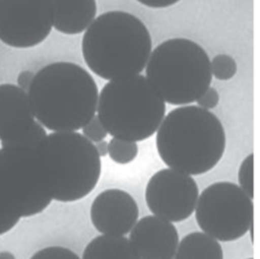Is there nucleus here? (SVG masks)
<instances>
[{"label": "nucleus", "instance_id": "nucleus-19", "mask_svg": "<svg viewBox=\"0 0 260 259\" xmlns=\"http://www.w3.org/2000/svg\"><path fill=\"white\" fill-rule=\"evenodd\" d=\"M212 75L219 81H229L235 76L237 64L231 55L218 54L211 62Z\"/></svg>", "mask_w": 260, "mask_h": 259}, {"label": "nucleus", "instance_id": "nucleus-30", "mask_svg": "<svg viewBox=\"0 0 260 259\" xmlns=\"http://www.w3.org/2000/svg\"><path fill=\"white\" fill-rule=\"evenodd\" d=\"M171 259H174V258H171Z\"/></svg>", "mask_w": 260, "mask_h": 259}, {"label": "nucleus", "instance_id": "nucleus-8", "mask_svg": "<svg viewBox=\"0 0 260 259\" xmlns=\"http://www.w3.org/2000/svg\"><path fill=\"white\" fill-rule=\"evenodd\" d=\"M253 202L232 182L213 183L199 196L195 218L205 234L218 242L242 238L253 223Z\"/></svg>", "mask_w": 260, "mask_h": 259}, {"label": "nucleus", "instance_id": "nucleus-16", "mask_svg": "<svg viewBox=\"0 0 260 259\" xmlns=\"http://www.w3.org/2000/svg\"><path fill=\"white\" fill-rule=\"evenodd\" d=\"M174 259H224V251L215 238L193 232L179 242Z\"/></svg>", "mask_w": 260, "mask_h": 259}, {"label": "nucleus", "instance_id": "nucleus-5", "mask_svg": "<svg viewBox=\"0 0 260 259\" xmlns=\"http://www.w3.org/2000/svg\"><path fill=\"white\" fill-rule=\"evenodd\" d=\"M99 119L114 138L144 141L158 131L166 103L142 75L109 81L97 104Z\"/></svg>", "mask_w": 260, "mask_h": 259}, {"label": "nucleus", "instance_id": "nucleus-29", "mask_svg": "<svg viewBox=\"0 0 260 259\" xmlns=\"http://www.w3.org/2000/svg\"><path fill=\"white\" fill-rule=\"evenodd\" d=\"M248 259H253V258H248Z\"/></svg>", "mask_w": 260, "mask_h": 259}, {"label": "nucleus", "instance_id": "nucleus-28", "mask_svg": "<svg viewBox=\"0 0 260 259\" xmlns=\"http://www.w3.org/2000/svg\"><path fill=\"white\" fill-rule=\"evenodd\" d=\"M0 259H16V257L10 251H0Z\"/></svg>", "mask_w": 260, "mask_h": 259}, {"label": "nucleus", "instance_id": "nucleus-22", "mask_svg": "<svg viewBox=\"0 0 260 259\" xmlns=\"http://www.w3.org/2000/svg\"><path fill=\"white\" fill-rule=\"evenodd\" d=\"M82 129H83L84 137L87 138L89 141L96 142V144L102 140H105V138L108 135L106 129L104 128L103 124L97 116H94V117L90 119Z\"/></svg>", "mask_w": 260, "mask_h": 259}, {"label": "nucleus", "instance_id": "nucleus-24", "mask_svg": "<svg viewBox=\"0 0 260 259\" xmlns=\"http://www.w3.org/2000/svg\"><path fill=\"white\" fill-rule=\"evenodd\" d=\"M219 102V95L218 92L213 87H210L206 92L200 97L198 100V105L201 108L204 109H213L217 106V104Z\"/></svg>", "mask_w": 260, "mask_h": 259}, {"label": "nucleus", "instance_id": "nucleus-3", "mask_svg": "<svg viewBox=\"0 0 260 259\" xmlns=\"http://www.w3.org/2000/svg\"><path fill=\"white\" fill-rule=\"evenodd\" d=\"M151 50V36L145 23L125 11H109L97 17L82 40L87 67L107 81L139 75Z\"/></svg>", "mask_w": 260, "mask_h": 259}, {"label": "nucleus", "instance_id": "nucleus-14", "mask_svg": "<svg viewBox=\"0 0 260 259\" xmlns=\"http://www.w3.org/2000/svg\"><path fill=\"white\" fill-rule=\"evenodd\" d=\"M53 27L63 35H79L95 20L96 0H51Z\"/></svg>", "mask_w": 260, "mask_h": 259}, {"label": "nucleus", "instance_id": "nucleus-23", "mask_svg": "<svg viewBox=\"0 0 260 259\" xmlns=\"http://www.w3.org/2000/svg\"><path fill=\"white\" fill-rule=\"evenodd\" d=\"M21 217L16 212L0 207V236L7 234L19 223Z\"/></svg>", "mask_w": 260, "mask_h": 259}, {"label": "nucleus", "instance_id": "nucleus-26", "mask_svg": "<svg viewBox=\"0 0 260 259\" xmlns=\"http://www.w3.org/2000/svg\"><path fill=\"white\" fill-rule=\"evenodd\" d=\"M34 77H35V73L31 72V71H22V72H20L18 75L17 86H19L21 89L27 92V90L30 88L32 81H34Z\"/></svg>", "mask_w": 260, "mask_h": 259}, {"label": "nucleus", "instance_id": "nucleus-12", "mask_svg": "<svg viewBox=\"0 0 260 259\" xmlns=\"http://www.w3.org/2000/svg\"><path fill=\"white\" fill-rule=\"evenodd\" d=\"M129 242L139 259L174 258L179 245L175 226L154 215H147L130 231Z\"/></svg>", "mask_w": 260, "mask_h": 259}, {"label": "nucleus", "instance_id": "nucleus-15", "mask_svg": "<svg viewBox=\"0 0 260 259\" xmlns=\"http://www.w3.org/2000/svg\"><path fill=\"white\" fill-rule=\"evenodd\" d=\"M82 259H139L125 236L100 235L90 241Z\"/></svg>", "mask_w": 260, "mask_h": 259}, {"label": "nucleus", "instance_id": "nucleus-9", "mask_svg": "<svg viewBox=\"0 0 260 259\" xmlns=\"http://www.w3.org/2000/svg\"><path fill=\"white\" fill-rule=\"evenodd\" d=\"M53 27L51 0H0V41L16 49L37 47Z\"/></svg>", "mask_w": 260, "mask_h": 259}, {"label": "nucleus", "instance_id": "nucleus-13", "mask_svg": "<svg viewBox=\"0 0 260 259\" xmlns=\"http://www.w3.org/2000/svg\"><path fill=\"white\" fill-rule=\"evenodd\" d=\"M36 120L28 93L14 84L0 85V141L20 137Z\"/></svg>", "mask_w": 260, "mask_h": 259}, {"label": "nucleus", "instance_id": "nucleus-27", "mask_svg": "<svg viewBox=\"0 0 260 259\" xmlns=\"http://www.w3.org/2000/svg\"><path fill=\"white\" fill-rule=\"evenodd\" d=\"M97 152H99L100 157H105L108 153V142L105 140H102L100 142H97V145L95 146Z\"/></svg>", "mask_w": 260, "mask_h": 259}, {"label": "nucleus", "instance_id": "nucleus-4", "mask_svg": "<svg viewBox=\"0 0 260 259\" xmlns=\"http://www.w3.org/2000/svg\"><path fill=\"white\" fill-rule=\"evenodd\" d=\"M36 152L52 200L75 202L86 198L99 183L101 157L93 142L80 133L47 135Z\"/></svg>", "mask_w": 260, "mask_h": 259}, {"label": "nucleus", "instance_id": "nucleus-25", "mask_svg": "<svg viewBox=\"0 0 260 259\" xmlns=\"http://www.w3.org/2000/svg\"><path fill=\"white\" fill-rule=\"evenodd\" d=\"M137 2L141 5L147 6V7L160 9L171 7V6L178 4L180 0H137Z\"/></svg>", "mask_w": 260, "mask_h": 259}, {"label": "nucleus", "instance_id": "nucleus-11", "mask_svg": "<svg viewBox=\"0 0 260 259\" xmlns=\"http://www.w3.org/2000/svg\"><path fill=\"white\" fill-rule=\"evenodd\" d=\"M89 215L95 230L101 234L125 236L138 222L139 209L129 193L109 189L95 198Z\"/></svg>", "mask_w": 260, "mask_h": 259}, {"label": "nucleus", "instance_id": "nucleus-10", "mask_svg": "<svg viewBox=\"0 0 260 259\" xmlns=\"http://www.w3.org/2000/svg\"><path fill=\"white\" fill-rule=\"evenodd\" d=\"M199 186L185 173L162 169L148 181L146 202L154 216L171 223H180L190 217L197 207Z\"/></svg>", "mask_w": 260, "mask_h": 259}, {"label": "nucleus", "instance_id": "nucleus-17", "mask_svg": "<svg viewBox=\"0 0 260 259\" xmlns=\"http://www.w3.org/2000/svg\"><path fill=\"white\" fill-rule=\"evenodd\" d=\"M45 137H47V132L44 127L38 121H35L29 131L21 135L20 137L2 141V148L16 149V150H35Z\"/></svg>", "mask_w": 260, "mask_h": 259}, {"label": "nucleus", "instance_id": "nucleus-1", "mask_svg": "<svg viewBox=\"0 0 260 259\" xmlns=\"http://www.w3.org/2000/svg\"><path fill=\"white\" fill-rule=\"evenodd\" d=\"M99 96L92 75L72 62L44 67L28 89L35 118L54 133L82 129L95 116Z\"/></svg>", "mask_w": 260, "mask_h": 259}, {"label": "nucleus", "instance_id": "nucleus-21", "mask_svg": "<svg viewBox=\"0 0 260 259\" xmlns=\"http://www.w3.org/2000/svg\"><path fill=\"white\" fill-rule=\"evenodd\" d=\"M30 259H81L73 250L63 246H49L38 250Z\"/></svg>", "mask_w": 260, "mask_h": 259}, {"label": "nucleus", "instance_id": "nucleus-6", "mask_svg": "<svg viewBox=\"0 0 260 259\" xmlns=\"http://www.w3.org/2000/svg\"><path fill=\"white\" fill-rule=\"evenodd\" d=\"M146 67V79L170 105L197 102L211 87L210 57L201 45L187 39L160 43Z\"/></svg>", "mask_w": 260, "mask_h": 259}, {"label": "nucleus", "instance_id": "nucleus-20", "mask_svg": "<svg viewBox=\"0 0 260 259\" xmlns=\"http://www.w3.org/2000/svg\"><path fill=\"white\" fill-rule=\"evenodd\" d=\"M239 187L251 200L253 199V153H250L243 160L238 170Z\"/></svg>", "mask_w": 260, "mask_h": 259}, {"label": "nucleus", "instance_id": "nucleus-7", "mask_svg": "<svg viewBox=\"0 0 260 259\" xmlns=\"http://www.w3.org/2000/svg\"><path fill=\"white\" fill-rule=\"evenodd\" d=\"M36 149H0V207L21 218L40 214L53 201Z\"/></svg>", "mask_w": 260, "mask_h": 259}, {"label": "nucleus", "instance_id": "nucleus-18", "mask_svg": "<svg viewBox=\"0 0 260 259\" xmlns=\"http://www.w3.org/2000/svg\"><path fill=\"white\" fill-rule=\"evenodd\" d=\"M109 158L118 165H128L137 158V142L113 138L108 144Z\"/></svg>", "mask_w": 260, "mask_h": 259}, {"label": "nucleus", "instance_id": "nucleus-2", "mask_svg": "<svg viewBox=\"0 0 260 259\" xmlns=\"http://www.w3.org/2000/svg\"><path fill=\"white\" fill-rule=\"evenodd\" d=\"M161 160L175 171L201 176L225 153L226 134L215 115L199 106L175 108L162 120L155 139Z\"/></svg>", "mask_w": 260, "mask_h": 259}]
</instances>
